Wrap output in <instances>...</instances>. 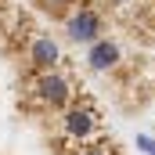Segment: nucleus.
<instances>
[{
	"label": "nucleus",
	"instance_id": "obj_1",
	"mask_svg": "<svg viewBox=\"0 0 155 155\" xmlns=\"http://www.w3.org/2000/svg\"><path fill=\"white\" fill-rule=\"evenodd\" d=\"M61 29H65V40L69 43H79L83 51L90 43H97L101 36H108L105 33V15L94 4H72L65 11V18H61Z\"/></svg>",
	"mask_w": 155,
	"mask_h": 155
},
{
	"label": "nucleus",
	"instance_id": "obj_2",
	"mask_svg": "<svg viewBox=\"0 0 155 155\" xmlns=\"http://www.w3.org/2000/svg\"><path fill=\"white\" fill-rule=\"evenodd\" d=\"M83 65L90 72H97V76H116V72H123L126 69V47H123V40L119 36H101L97 43H90L87 54H83Z\"/></svg>",
	"mask_w": 155,
	"mask_h": 155
},
{
	"label": "nucleus",
	"instance_id": "obj_3",
	"mask_svg": "<svg viewBox=\"0 0 155 155\" xmlns=\"http://www.w3.org/2000/svg\"><path fill=\"white\" fill-rule=\"evenodd\" d=\"M25 65L33 72H47V69H61L65 54H61V43L51 36V33H33L25 40Z\"/></svg>",
	"mask_w": 155,
	"mask_h": 155
},
{
	"label": "nucleus",
	"instance_id": "obj_4",
	"mask_svg": "<svg viewBox=\"0 0 155 155\" xmlns=\"http://www.w3.org/2000/svg\"><path fill=\"white\" fill-rule=\"evenodd\" d=\"M43 7H51V11H69V4L72 0H40Z\"/></svg>",
	"mask_w": 155,
	"mask_h": 155
},
{
	"label": "nucleus",
	"instance_id": "obj_5",
	"mask_svg": "<svg viewBox=\"0 0 155 155\" xmlns=\"http://www.w3.org/2000/svg\"><path fill=\"white\" fill-rule=\"evenodd\" d=\"M119 11H130V7H137V0H112Z\"/></svg>",
	"mask_w": 155,
	"mask_h": 155
}]
</instances>
